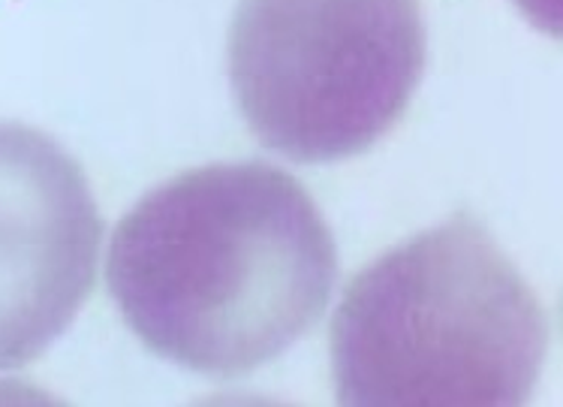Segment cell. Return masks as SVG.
I'll use <instances>...</instances> for the list:
<instances>
[{
    "mask_svg": "<svg viewBox=\"0 0 563 407\" xmlns=\"http://www.w3.org/2000/svg\"><path fill=\"white\" fill-rule=\"evenodd\" d=\"M419 0H242L230 81L256 140L296 163H332L395 130L422 70Z\"/></svg>",
    "mask_w": 563,
    "mask_h": 407,
    "instance_id": "3957f363",
    "label": "cell"
},
{
    "mask_svg": "<svg viewBox=\"0 0 563 407\" xmlns=\"http://www.w3.org/2000/svg\"><path fill=\"white\" fill-rule=\"evenodd\" d=\"M103 223L81 166L0 121V372L40 360L88 302Z\"/></svg>",
    "mask_w": 563,
    "mask_h": 407,
    "instance_id": "277c9868",
    "label": "cell"
},
{
    "mask_svg": "<svg viewBox=\"0 0 563 407\" xmlns=\"http://www.w3.org/2000/svg\"><path fill=\"white\" fill-rule=\"evenodd\" d=\"M329 353L341 405L512 407L540 381L549 320L485 223L452 215L353 275Z\"/></svg>",
    "mask_w": 563,
    "mask_h": 407,
    "instance_id": "7a4b0ae2",
    "label": "cell"
},
{
    "mask_svg": "<svg viewBox=\"0 0 563 407\" xmlns=\"http://www.w3.org/2000/svg\"><path fill=\"white\" fill-rule=\"evenodd\" d=\"M338 280L329 223L299 178L263 161L163 182L118 221L106 284L163 360L235 377L287 353Z\"/></svg>",
    "mask_w": 563,
    "mask_h": 407,
    "instance_id": "6da1fadb",
    "label": "cell"
}]
</instances>
